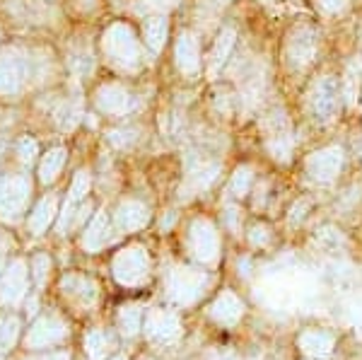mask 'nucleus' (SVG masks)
Returning a JSON list of instances; mask_svg holds the SVG:
<instances>
[{
  "mask_svg": "<svg viewBox=\"0 0 362 360\" xmlns=\"http://www.w3.org/2000/svg\"><path fill=\"white\" fill-rule=\"evenodd\" d=\"M343 87L341 75L336 73H319L305 90V107L309 119L317 126H329L338 119L343 109Z\"/></svg>",
  "mask_w": 362,
  "mask_h": 360,
  "instance_id": "nucleus-1",
  "label": "nucleus"
},
{
  "mask_svg": "<svg viewBox=\"0 0 362 360\" xmlns=\"http://www.w3.org/2000/svg\"><path fill=\"white\" fill-rule=\"evenodd\" d=\"M321 44V32L314 22L300 20L285 32L283 39V63L293 75H305L317 63Z\"/></svg>",
  "mask_w": 362,
  "mask_h": 360,
  "instance_id": "nucleus-2",
  "label": "nucleus"
},
{
  "mask_svg": "<svg viewBox=\"0 0 362 360\" xmlns=\"http://www.w3.org/2000/svg\"><path fill=\"white\" fill-rule=\"evenodd\" d=\"M346 165V150L343 145H324L305 158V172L317 184H331L341 174Z\"/></svg>",
  "mask_w": 362,
  "mask_h": 360,
  "instance_id": "nucleus-3",
  "label": "nucleus"
},
{
  "mask_svg": "<svg viewBox=\"0 0 362 360\" xmlns=\"http://www.w3.org/2000/svg\"><path fill=\"white\" fill-rule=\"evenodd\" d=\"M104 51L114 63L124 68H136L140 61V49L133 32L126 25H114L104 34Z\"/></svg>",
  "mask_w": 362,
  "mask_h": 360,
  "instance_id": "nucleus-4",
  "label": "nucleus"
},
{
  "mask_svg": "<svg viewBox=\"0 0 362 360\" xmlns=\"http://www.w3.org/2000/svg\"><path fill=\"white\" fill-rule=\"evenodd\" d=\"M237 39H239L237 27L235 25H223V29L218 32L213 46H210V54L206 58V71H208L210 78H218V75L230 66L232 54H235V49H237Z\"/></svg>",
  "mask_w": 362,
  "mask_h": 360,
  "instance_id": "nucleus-5",
  "label": "nucleus"
},
{
  "mask_svg": "<svg viewBox=\"0 0 362 360\" xmlns=\"http://www.w3.org/2000/svg\"><path fill=\"white\" fill-rule=\"evenodd\" d=\"M177 66L186 78H198L203 71V54H201V39L191 29H184L177 39Z\"/></svg>",
  "mask_w": 362,
  "mask_h": 360,
  "instance_id": "nucleus-6",
  "label": "nucleus"
},
{
  "mask_svg": "<svg viewBox=\"0 0 362 360\" xmlns=\"http://www.w3.org/2000/svg\"><path fill=\"white\" fill-rule=\"evenodd\" d=\"M131 92L126 90V87L121 85H107L102 92H99V109L107 114H126L128 109H131Z\"/></svg>",
  "mask_w": 362,
  "mask_h": 360,
  "instance_id": "nucleus-7",
  "label": "nucleus"
},
{
  "mask_svg": "<svg viewBox=\"0 0 362 360\" xmlns=\"http://www.w3.org/2000/svg\"><path fill=\"white\" fill-rule=\"evenodd\" d=\"M194 240H196V252L203 259H213L218 252V232L206 220H198L194 225Z\"/></svg>",
  "mask_w": 362,
  "mask_h": 360,
  "instance_id": "nucleus-8",
  "label": "nucleus"
},
{
  "mask_svg": "<svg viewBox=\"0 0 362 360\" xmlns=\"http://www.w3.org/2000/svg\"><path fill=\"white\" fill-rule=\"evenodd\" d=\"M143 37H145V44H148L150 49L160 51L162 46H165V39H167V22L162 20V17H150V20H145Z\"/></svg>",
  "mask_w": 362,
  "mask_h": 360,
  "instance_id": "nucleus-9",
  "label": "nucleus"
},
{
  "mask_svg": "<svg viewBox=\"0 0 362 360\" xmlns=\"http://www.w3.org/2000/svg\"><path fill=\"white\" fill-rule=\"evenodd\" d=\"M251 182H254V170L249 165H239L230 179V194L237 196V199H244L251 189Z\"/></svg>",
  "mask_w": 362,
  "mask_h": 360,
  "instance_id": "nucleus-10",
  "label": "nucleus"
},
{
  "mask_svg": "<svg viewBox=\"0 0 362 360\" xmlns=\"http://www.w3.org/2000/svg\"><path fill=\"white\" fill-rule=\"evenodd\" d=\"M314 8L324 17H341L350 8V0H314Z\"/></svg>",
  "mask_w": 362,
  "mask_h": 360,
  "instance_id": "nucleus-11",
  "label": "nucleus"
},
{
  "mask_svg": "<svg viewBox=\"0 0 362 360\" xmlns=\"http://www.w3.org/2000/svg\"><path fill=\"white\" fill-rule=\"evenodd\" d=\"M143 3H145V0H143ZM172 3H174V0H148L150 8H157V10H165L167 5H172Z\"/></svg>",
  "mask_w": 362,
  "mask_h": 360,
  "instance_id": "nucleus-12",
  "label": "nucleus"
},
{
  "mask_svg": "<svg viewBox=\"0 0 362 360\" xmlns=\"http://www.w3.org/2000/svg\"><path fill=\"white\" fill-rule=\"evenodd\" d=\"M360 107H362V95H360Z\"/></svg>",
  "mask_w": 362,
  "mask_h": 360,
  "instance_id": "nucleus-13",
  "label": "nucleus"
}]
</instances>
